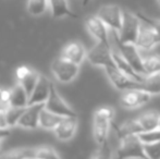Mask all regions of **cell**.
Listing matches in <instances>:
<instances>
[{
	"instance_id": "16",
	"label": "cell",
	"mask_w": 160,
	"mask_h": 159,
	"mask_svg": "<svg viewBox=\"0 0 160 159\" xmlns=\"http://www.w3.org/2000/svg\"><path fill=\"white\" fill-rule=\"evenodd\" d=\"M136 45L139 49H145V50H150L152 48L156 47L157 45H159L156 31L150 25L142 22L141 31H139Z\"/></svg>"
},
{
	"instance_id": "3",
	"label": "cell",
	"mask_w": 160,
	"mask_h": 159,
	"mask_svg": "<svg viewBox=\"0 0 160 159\" xmlns=\"http://www.w3.org/2000/svg\"><path fill=\"white\" fill-rule=\"evenodd\" d=\"M142 22L137 14H133L130 11H123L122 27L119 33H117L119 40L125 44H135L138 39Z\"/></svg>"
},
{
	"instance_id": "22",
	"label": "cell",
	"mask_w": 160,
	"mask_h": 159,
	"mask_svg": "<svg viewBox=\"0 0 160 159\" xmlns=\"http://www.w3.org/2000/svg\"><path fill=\"white\" fill-rule=\"evenodd\" d=\"M141 84L142 89L148 93L149 95H160V72L145 75Z\"/></svg>"
},
{
	"instance_id": "15",
	"label": "cell",
	"mask_w": 160,
	"mask_h": 159,
	"mask_svg": "<svg viewBox=\"0 0 160 159\" xmlns=\"http://www.w3.org/2000/svg\"><path fill=\"white\" fill-rule=\"evenodd\" d=\"M61 57L73 62V63L81 66L83 61L86 59L87 51L85 47L83 46V44H81L80 42H72L65 45V47L62 49Z\"/></svg>"
},
{
	"instance_id": "24",
	"label": "cell",
	"mask_w": 160,
	"mask_h": 159,
	"mask_svg": "<svg viewBox=\"0 0 160 159\" xmlns=\"http://www.w3.org/2000/svg\"><path fill=\"white\" fill-rule=\"evenodd\" d=\"M49 7V0H28L26 9L33 17H39L44 14Z\"/></svg>"
},
{
	"instance_id": "38",
	"label": "cell",
	"mask_w": 160,
	"mask_h": 159,
	"mask_svg": "<svg viewBox=\"0 0 160 159\" xmlns=\"http://www.w3.org/2000/svg\"><path fill=\"white\" fill-rule=\"evenodd\" d=\"M158 2H159V4H160V0H158Z\"/></svg>"
},
{
	"instance_id": "6",
	"label": "cell",
	"mask_w": 160,
	"mask_h": 159,
	"mask_svg": "<svg viewBox=\"0 0 160 159\" xmlns=\"http://www.w3.org/2000/svg\"><path fill=\"white\" fill-rule=\"evenodd\" d=\"M51 72L56 80L60 83H70L76 79L80 72V66L75 64L69 60L64 59L60 56L55 59L51 63Z\"/></svg>"
},
{
	"instance_id": "37",
	"label": "cell",
	"mask_w": 160,
	"mask_h": 159,
	"mask_svg": "<svg viewBox=\"0 0 160 159\" xmlns=\"http://www.w3.org/2000/svg\"><path fill=\"white\" fill-rule=\"evenodd\" d=\"M1 141H2V140H0V146H1Z\"/></svg>"
},
{
	"instance_id": "5",
	"label": "cell",
	"mask_w": 160,
	"mask_h": 159,
	"mask_svg": "<svg viewBox=\"0 0 160 159\" xmlns=\"http://www.w3.org/2000/svg\"><path fill=\"white\" fill-rule=\"evenodd\" d=\"M112 50L113 49L110 46V42H97L95 46L87 51L86 59L89 61V63L95 67L106 68L109 66H116Z\"/></svg>"
},
{
	"instance_id": "13",
	"label": "cell",
	"mask_w": 160,
	"mask_h": 159,
	"mask_svg": "<svg viewBox=\"0 0 160 159\" xmlns=\"http://www.w3.org/2000/svg\"><path fill=\"white\" fill-rule=\"evenodd\" d=\"M85 26L89 34L97 42H109V38H108V28L109 27L97 15H91L87 17L85 20Z\"/></svg>"
},
{
	"instance_id": "10",
	"label": "cell",
	"mask_w": 160,
	"mask_h": 159,
	"mask_svg": "<svg viewBox=\"0 0 160 159\" xmlns=\"http://www.w3.org/2000/svg\"><path fill=\"white\" fill-rule=\"evenodd\" d=\"M152 99V95L143 89H130L125 91L121 96V105L127 109H135L148 104Z\"/></svg>"
},
{
	"instance_id": "1",
	"label": "cell",
	"mask_w": 160,
	"mask_h": 159,
	"mask_svg": "<svg viewBox=\"0 0 160 159\" xmlns=\"http://www.w3.org/2000/svg\"><path fill=\"white\" fill-rule=\"evenodd\" d=\"M114 118L112 107H100L93 115V136L97 145H101L108 140V134Z\"/></svg>"
},
{
	"instance_id": "7",
	"label": "cell",
	"mask_w": 160,
	"mask_h": 159,
	"mask_svg": "<svg viewBox=\"0 0 160 159\" xmlns=\"http://www.w3.org/2000/svg\"><path fill=\"white\" fill-rule=\"evenodd\" d=\"M97 17L108 26L111 31L119 33L122 27L123 11L116 4H105L100 7L97 12Z\"/></svg>"
},
{
	"instance_id": "25",
	"label": "cell",
	"mask_w": 160,
	"mask_h": 159,
	"mask_svg": "<svg viewBox=\"0 0 160 159\" xmlns=\"http://www.w3.org/2000/svg\"><path fill=\"white\" fill-rule=\"evenodd\" d=\"M144 72L145 75L160 72V56L152 55L144 58Z\"/></svg>"
},
{
	"instance_id": "9",
	"label": "cell",
	"mask_w": 160,
	"mask_h": 159,
	"mask_svg": "<svg viewBox=\"0 0 160 159\" xmlns=\"http://www.w3.org/2000/svg\"><path fill=\"white\" fill-rule=\"evenodd\" d=\"M45 108L50 112L60 117H78V113L64 102L56 88L55 84H51V91L47 102H45Z\"/></svg>"
},
{
	"instance_id": "30",
	"label": "cell",
	"mask_w": 160,
	"mask_h": 159,
	"mask_svg": "<svg viewBox=\"0 0 160 159\" xmlns=\"http://www.w3.org/2000/svg\"><path fill=\"white\" fill-rule=\"evenodd\" d=\"M138 138L142 141L143 144H152L160 141V130H154V131H147L139 133Z\"/></svg>"
},
{
	"instance_id": "17",
	"label": "cell",
	"mask_w": 160,
	"mask_h": 159,
	"mask_svg": "<svg viewBox=\"0 0 160 159\" xmlns=\"http://www.w3.org/2000/svg\"><path fill=\"white\" fill-rule=\"evenodd\" d=\"M112 56H113V60H114V63H116V67L119 69V70L122 71L124 74H127L128 77H131V79L137 81V82H143L145 75L138 74V73L131 67V64L128 63L124 58H123V56L121 55L118 50H112Z\"/></svg>"
},
{
	"instance_id": "2",
	"label": "cell",
	"mask_w": 160,
	"mask_h": 159,
	"mask_svg": "<svg viewBox=\"0 0 160 159\" xmlns=\"http://www.w3.org/2000/svg\"><path fill=\"white\" fill-rule=\"evenodd\" d=\"M116 159H148L144 144L137 135L120 140Z\"/></svg>"
},
{
	"instance_id": "18",
	"label": "cell",
	"mask_w": 160,
	"mask_h": 159,
	"mask_svg": "<svg viewBox=\"0 0 160 159\" xmlns=\"http://www.w3.org/2000/svg\"><path fill=\"white\" fill-rule=\"evenodd\" d=\"M28 95L21 83L18 82L14 86L11 88V97L9 107H15V108H25L28 106Z\"/></svg>"
},
{
	"instance_id": "29",
	"label": "cell",
	"mask_w": 160,
	"mask_h": 159,
	"mask_svg": "<svg viewBox=\"0 0 160 159\" xmlns=\"http://www.w3.org/2000/svg\"><path fill=\"white\" fill-rule=\"evenodd\" d=\"M35 159H61L57 152L49 146L36 147V158Z\"/></svg>"
},
{
	"instance_id": "35",
	"label": "cell",
	"mask_w": 160,
	"mask_h": 159,
	"mask_svg": "<svg viewBox=\"0 0 160 159\" xmlns=\"http://www.w3.org/2000/svg\"><path fill=\"white\" fill-rule=\"evenodd\" d=\"M88 2H89V0H82V4H83V6H86V4L87 3H88Z\"/></svg>"
},
{
	"instance_id": "23",
	"label": "cell",
	"mask_w": 160,
	"mask_h": 159,
	"mask_svg": "<svg viewBox=\"0 0 160 159\" xmlns=\"http://www.w3.org/2000/svg\"><path fill=\"white\" fill-rule=\"evenodd\" d=\"M62 118L63 117L55 115V113L47 110L46 108H44L42 112H40L39 127L45 130H51V131H53L57 127V125L60 123V121L62 120Z\"/></svg>"
},
{
	"instance_id": "27",
	"label": "cell",
	"mask_w": 160,
	"mask_h": 159,
	"mask_svg": "<svg viewBox=\"0 0 160 159\" xmlns=\"http://www.w3.org/2000/svg\"><path fill=\"white\" fill-rule=\"evenodd\" d=\"M91 159H113V152L108 141L103 144L98 145Z\"/></svg>"
},
{
	"instance_id": "34",
	"label": "cell",
	"mask_w": 160,
	"mask_h": 159,
	"mask_svg": "<svg viewBox=\"0 0 160 159\" xmlns=\"http://www.w3.org/2000/svg\"><path fill=\"white\" fill-rule=\"evenodd\" d=\"M0 129H10L7 119V107H0Z\"/></svg>"
},
{
	"instance_id": "33",
	"label": "cell",
	"mask_w": 160,
	"mask_h": 159,
	"mask_svg": "<svg viewBox=\"0 0 160 159\" xmlns=\"http://www.w3.org/2000/svg\"><path fill=\"white\" fill-rule=\"evenodd\" d=\"M32 69H30L26 66H21L15 70V77H17L18 82H21L22 80H24L28 74L31 73Z\"/></svg>"
},
{
	"instance_id": "12",
	"label": "cell",
	"mask_w": 160,
	"mask_h": 159,
	"mask_svg": "<svg viewBox=\"0 0 160 159\" xmlns=\"http://www.w3.org/2000/svg\"><path fill=\"white\" fill-rule=\"evenodd\" d=\"M51 84H52V82H50L48 77L40 74L35 89L28 99V106L35 104H45L50 95Z\"/></svg>"
},
{
	"instance_id": "32",
	"label": "cell",
	"mask_w": 160,
	"mask_h": 159,
	"mask_svg": "<svg viewBox=\"0 0 160 159\" xmlns=\"http://www.w3.org/2000/svg\"><path fill=\"white\" fill-rule=\"evenodd\" d=\"M136 14H137V17H139V20H141L142 22H144V23L150 25L155 31H156L158 42L160 44V20H155V19H152V17H146V15L142 14L141 12H137Z\"/></svg>"
},
{
	"instance_id": "11",
	"label": "cell",
	"mask_w": 160,
	"mask_h": 159,
	"mask_svg": "<svg viewBox=\"0 0 160 159\" xmlns=\"http://www.w3.org/2000/svg\"><path fill=\"white\" fill-rule=\"evenodd\" d=\"M45 108V104H35L30 105L24 109L22 117L20 118L18 127L23 129L34 130L39 127V117L40 112Z\"/></svg>"
},
{
	"instance_id": "39",
	"label": "cell",
	"mask_w": 160,
	"mask_h": 159,
	"mask_svg": "<svg viewBox=\"0 0 160 159\" xmlns=\"http://www.w3.org/2000/svg\"><path fill=\"white\" fill-rule=\"evenodd\" d=\"M159 130H160V124H159Z\"/></svg>"
},
{
	"instance_id": "26",
	"label": "cell",
	"mask_w": 160,
	"mask_h": 159,
	"mask_svg": "<svg viewBox=\"0 0 160 159\" xmlns=\"http://www.w3.org/2000/svg\"><path fill=\"white\" fill-rule=\"evenodd\" d=\"M39 75L40 74L37 72V71L32 70L31 71V73L25 77V79L22 80L21 82H19V83H21L22 86H23L24 89L26 91V93H28V98L31 97V95L33 94L34 89H35V86L38 82V79H39Z\"/></svg>"
},
{
	"instance_id": "20",
	"label": "cell",
	"mask_w": 160,
	"mask_h": 159,
	"mask_svg": "<svg viewBox=\"0 0 160 159\" xmlns=\"http://www.w3.org/2000/svg\"><path fill=\"white\" fill-rule=\"evenodd\" d=\"M137 121L141 124L143 132L158 130L160 124V113L157 111H148L139 116Z\"/></svg>"
},
{
	"instance_id": "21",
	"label": "cell",
	"mask_w": 160,
	"mask_h": 159,
	"mask_svg": "<svg viewBox=\"0 0 160 159\" xmlns=\"http://www.w3.org/2000/svg\"><path fill=\"white\" fill-rule=\"evenodd\" d=\"M36 148L32 147H22L11 151L0 153V159H35Z\"/></svg>"
},
{
	"instance_id": "36",
	"label": "cell",
	"mask_w": 160,
	"mask_h": 159,
	"mask_svg": "<svg viewBox=\"0 0 160 159\" xmlns=\"http://www.w3.org/2000/svg\"><path fill=\"white\" fill-rule=\"evenodd\" d=\"M2 89H3V88H1V87H0V102H1V94H2Z\"/></svg>"
},
{
	"instance_id": "28",
	"label": "cell",
	"mask_w": 160,
	"mask_h": 159,
	"mask_svg": "<svg viewBox=\"0 0 160 159\" xmlns=\"http://www.w3.org/2000/svg\"><path fill=\"white\" fill-rule=\"evenodd\" d=\"M26 108V107H25ZM25 108H15V107H7V119H8L9 127L18 125L20 118L22 117Z\"/></svg>"
},
{
	"instance_id": "8",
	"label": "cell",
	"mask_w": 160,
	"mask_h": 159,
	"mask_svg": "<svg viewBox=\"0 0 160 159\" xmlns=\"http://www.w3.org/2000/svg\"><path fill=\"white\" fill-rule=\"evenodd\" d=\"M105 72L107 74V77L111 82V84L119 91H130V89H142V82L131 79L127 74L120 71L116 66L106 67Z\"/></svg>"
},
{
	"instance_id": "14",
	"label": "cell",
	"mask_w": 160,
	"mask_h": 159,
	"mask_svg": "<svg viewBox=\"0 0 160 159\" xmlns=\"http://www.w3.org/2000/svg\"><path fill=\"white\" fill-rule=\"evenodd\" d=\"M78 129V117H63L53 132L56 137L62 142L70 141L76 133Z\"/></svg>"
},
{
	"instance_id": "4",
	"label": "cell",
	"mask_w": 160,
	"mask_h": 159,
	"mask_svg": "<svg viewBox=\"0 0 160 159\" xmlns=\"http://www.w3.org/2000/svg\"><path fill=\"white\" fill-rule=\"evenodd\" d=\"M112 34H113L114 40H116L117 50L123 56V58L131 64V67L138 74L145 75V72H144V58L139 53V48L137 47V45L121 42L118 36H117V32L112 31Z\"/></svg>"
},
{
	"instance_id": "19",
	"label": "cell",
	"mask_w": 160,
	"mask_h": 159,
	"mask_svg": "<svg viewBox=\"0 0 160 159\" xmlns=\"http://www.w3.org/2000/svg\"><path fill=\"white\" fill-rule=\"evenodd\" d=\"M116 132L119 140H123V138L128 137V136L138 135L139 133L143 132V129H142L137 119H131L123 122L119 127H117Z\"/></svg>"
},
{
	"instance_id": "31",
	"label": "cell",
	"mask_w": 160,
	"mask_h": 159,
	"mask_svg": "<svg viewBox=\"0 0 160 159\" xmlns=\"http://www.w3.org/2000/svg\"><path fill=\"white\" fill-rule=\"evenodd\" d=\"M148 159H160V141L152 144H144Z\"/></svg>"
}]
</instances>
